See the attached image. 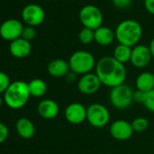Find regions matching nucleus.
<instances>
[{
    "instance_id": "obj_1",
    "label": "nucleus",
    "mask_w": 154,
    "mask_h": 154,
    "mask_svg": "<svg viewBox=\"0 0 154 154\" xmlns=\"http://www.w3.org/2000/svg\"><path fill=\"white\" fill-rule=\"evenodd\" d=\"M95 74L102 85L112 88L124 83L127 70L124 64L119 62L113 56H104L96 62Z\"/></svg>"
},
{
    "instance_id": "obj_2",
    "label": "nucleus",
    "mask_w": 154,
    "mask_h": 154,
    "mask_svg": "<svg viewBox=\"0 0 154 154\" xmlns=\"http://www.w3.org/2000/svg\"><path fill=\"white\" fill-rule=\"evenodd\" d=\"M114 32L119 43L133 48L138 44L143 36V27L136 20L126 19L117 25Z\"/></svg>"
},
{
    "instance_id": "obj_3",
    "label": "nucleus",
    "mask_w": 154,
    "mask_h": 154,
    "mask_svg": "<svg viewBox=\"0 0 154 154\" xmlns=\"http://www.w3.org/2000/svg\"><path fill=\"white\" fill-rule=\"evenodd\" d=\"M30 97L28 83L23 80H16L11 82L4 93V101L9 108L16 110L24 107Z\"/></svg>"
},
{
    "instance_id": "obj_4",
    "label": "nucleus",
    "mask_w": 154,
    "mask_h": 154,
    "mask_svg": "<svg viewBox=\"0 0 154 154\" xmlns=\"http://www.w3.org/2000/svg\"><path fill=\"white\" fill-rule=\"evenodd\" d=\"M70 70L77 75L90 73L96 66L93 55L87 51H76L69 59Z\"/></svg>"
},
{
    "instance_id": "obj_5",
    "label": "nucleus",
    "mask_w": 154,
    "mask_h": 154,
    "mask_svg": "<svg viewBox=\"0 0 154 154\" xmlns=\"http://www.w3.org/2000/svg\"><path fill=\"white\" fill-rule=\"evenodd\" d=\"M109 99L113 107L126 109L133 102V91L128 85L123 83L111 88Z\"/></svg>"
},
{
    "instance_id": "obj_6",
    "label": "nucleus",
    "mask_w": 154,
    "mask_h": 154,
    "mask_svg": "<svg viewBox=\"0 0 154 154\" xmlns=\"http://www.w3.org/2000/svg\"><path fill=\"white\" fill-rule=\"evenodd\" d=\"M79 20L84 27L96 30L103 25V15L100 8L93 5L83 6L79 12Z\"/></svg>"
},
{
    "instance_id": "obj_7",
    "label": "nucleus",
    "mask_w": 154,
    "mask_h": 154,
    "mask_svg": "<svg viewBox=\"0 0 154 154\" xmlns=\"http://www.w3.org/2000/svg\"><path fill=\"white\" fill-rule=\"evenodd\" d=\"M111 115L106 106L99 103H93L87 107L86 120L94 128H103L110 121Z\"/></svg>"
},
{
    "instance_id": "obj_8",
    "label": "nucleus",
    "mask_w": 154,
    "mask_h": 154,
    "mask_svg": "<svg viewBox=\"0 0 154 154\" xmlns=\"http://www.w3.org/2000/svg\"><path fill=\"white\" fill-rule=\"evenodd\" d=\"M45 13L37 4H29L22 10V19L29 26H38L44 21Z\"/></svg>"
},
{
    "instance_id": "obj_9",
    "label": "nucleus",
    "mask_w": 154,
    "mask_h": 154,
    "mask_svg": "<svg viewBox=\"0 0 154 154\" xmlns=\"http://www.w3.org/2000/svg\"><path fill=\"white\" fill-rule=\"evenodd\" d=\"M23 24L17 19L5 20L0 25V36L10 42L20 38L23 32Z\"/></svg>"
},
{
    "instance_id": "obj_10",
    "label": "nucleus",
    "mask_w": 154,
    "mask_h": 154,
    "mask_svg": "<svg viewBox=\"0 0 154 154\" xmlns=\"http://www.w3.org/2000/svg\"><path fill=\"white\" fill-rule=\"evenodd\" d=\"M133 133L134 131L132 124L126 120H116L110 125V134L112 137L120 142L129 140L133 136Z\"/></svg>"
},
{
    "instance_id": "obj_11",
    "label": "nucleus",
    "mask_w": 154,
    "mask_h": 154,
    "mask_svg": "<svg viewBox=\"0 0 154 154\" xmlns=\"http://www.w3.org/2000/svg\"><path fill=\"white\" fill-rule=\"evenodd\" d=\"M152 53L148 46L143 44H137L133 47L130 62L137 69L147 67L152 60Z\"/></svg>"
},
{
    "instance_id": "obj_12",
    "label": "nucleus",
    "mask_w": 154,
    "mask_h": 154,
    "mask_svg": "<svg viewBox=\"0 0 154 154\" xmlns=\"http://www.w3.org/2000/svg\"><path fill=\"white\" fill-rule=\"evenodd\" d=\"M102 86V82L95 73H87L83 75L77 83L79 92L84 95H93L96 93Z\"/></svg>"
},
{
    "instance_id": "obj_13",
    "label": "nucleus",
    "mask_w": 154,
    "mask_h": 154,
    "mask_svg": "<svg viewBox=\"0 0 154 154\" xmlns=\"http://www.w3.org/2000/svg\"><path fill=\"white\" fill-rule=\"evenodd\" d=\"M87 108L81 103H71L64 110L66 121L72 125H80L86 120Z\"/></svg>"
},
{
    "instance_id": "obj_14",
    "label": "nucleus",
    "mask_w": 154,
    "mask_h": 154,
    "mask_svg": "<svg viewBox=\"0 0 154 154\" xmlns=\"http://www.w3.org/2000/svg\"><path fill=\"white\" fill-rule=\"evenodd\" d=\"M59 106L53 99H44L39 102L37 106V112L39 116L46 120L55 118L59 114Z\"/></svg>"
},
{
    "instance_id": "obj_15",
    "label": "nucleus",
    "mask_w": 154,
    "mask_h": 154,
    "mask_svg": "<svg viewBox=\"0 0 154 154\" xmlns=\"http://www.w3.org/2000/svg\"><path fill=\"white\" fill-rule=\"evenodd\" d=\"M32 51V45L29 41L23 39L22 37L13 41L9 45L10 53L17 59H24L27 57Z\"/></svg>"
},
{
    "instance_id": "obj_16",
    "label": "nucleus",
    "mask_w": 154,
    "mask_h": 154,
    "mask_svg": "<svg viewBox=\"0 0 154 154\" xmlns=\"http://www.w3.org/2000/svg\"><path fill=\"white\" fill-rule=\"evenodd\" d=\"M69 70V62L63 59L53 60L47 66V71L49 75L54 78H63L68 74Z\"/></svg>"
},
{
    "instance_id": "obj_17",
    "label": "nucleus",
    "mask_w": 154,
    "mask_h": 154,
    "mask_svg": "<svg viewBox=\"0 0 154 154\" xmlns=\"http://www.w3.org/2000/svg\"><path fill=\"white\" fill-rule=\"evenodd\" d=\"M15 130H16L17 134L25 140L31 139L34 135V133H35L34 125L33 124L31 120L25 117H22L16 121Z\"/></svg>"
},
{
    "instance_id": "obj_18",
    "label": "nucleus",
    "mask_w": 154,
    "mask_h": 154,
    "mask_svg": "<svg viewBox=\"0 0 154 154\" xmlns=\"http://www.w3.org/2000/svg\"><path fill=\"white\" fill-rule=\"evenodd\" d=\"M115 32L107 26L102 25L94 31V42L101 46H108L113 42Z\"/></svg>"
},
{
    "instance_id": "obj_19",
    "label": "nucleus",
    "mask_w": 154,
    "mask_h": 154,
    "mask_svg": "<svg viewBox=\"0 0 154 154\" xmlns=\"http://www.w3.org/2000/svg\"><path fill=\"white\" fill-rule=\"evenodd\" d=\"M135 86L138 90L143 92L154 89V74L150 71L142 72L135 80Z\"/></svg>"
},
{
    "instance_id": "obj_20",
    "label": "nucleus",
    "mask_w": 154,
    "mask_h": 154,
    "mask_svg": "<svg viewBox=\"0 0 154 154\" xmlns=\"http://www.w3.org/2000/svg\"><path fill=\"white\" fill-rule=\"evenodd\" d=\"M29 92L31 97H41L45 95L47 91L46 83L41 79H34L28 83Z\"/></svg>"
},
{
    "instance_id": "obj_21",
    "label": "nucleus",
    "mask_w": 154,
    "mask_h": 154,
    "mask_svg": "<svg viewBox=\"0 0 154 154\" xmlns=\"http://www.w3.org/2000/svg\"><path fill=\"white\" fill-rule=\"evenodd\" d=\"M132 47H129L124 44L119 43L113 50V57L117 60L119 62L125 64L131 60V56H132Z\"/></svg>"
},
{
    "instance_id": "obj_22",
    "label": "nucleus",
    "mask_w": 154,
    "mask_h": 154,
    "mask_svg": "<svg viewBox=\"0 0 154 154\" xmlns=\"http://www.w3.org/2000/svg\"><path fill=\"white\" fill-rule=\"evenodd\" d=\"M78 38L83 44H90L94 41V30L84 27L79 32Z\"/></svg>"
},
{
    "instance_id": "obj_23",
    "label": "nucleus",
    "mask_w": 154,
    "mask_h": 154,
    "mask_svg": "<svg viewBox=\"0 0 154 154\" xmlns=\"http://www.w3.org/2000/svg\"><path fill=\"white\" fill-rule=\"evenodd\" d=\"M131 124L134 133H143L149 127V121L144 117H137Z\"/></svg>"
},
{
    "instance_id": "obj_24",
    "label": "nucleus",
    "mask_w": 154,
    "mask_h": 154,
    "mask_svg": "<svg viewBox=\"0 0 154 154\" xmlns=\"http://www.w3.org/2000/svg\"><path fill=\"white\" fill-rule=\"evenodd\" d=\"M35 36H36V31H35L34 27L29 26V25L24 26L23 32H22V35H21V37L23 39L31 42L32 40H34L35 38Z\"/></svg>"
},
{
    "instance_id": "obj_25",
    "label": "nucleus",
    "mask_w": 154,
    "mask_h": 154,
    "mask_svg": "<svg viewBox=\"0 0 154 154\" xmlns=\"http://www.w3.org/2000/svg\"><path fill=\"white\" fill-rule=\"evenodd\" d=\"M146 109H148L150 112L154 113V89L146 92L145 99L143 104Z\"/></svg>"
},
{
    "instance_id": "obj_26",
    "label": "nucleus",
    "mask_w": 154,
    "mask_h": 154,
    "mask_svg": "<svg viewBox=\"0 0 154 154\" xmlns=\"http://www.w3.org/2000/svg\"><path fill=\"white\" fill-rule=\"evenodd\" d=\"M10 84L11 82L8 75L5 74V72L0 71V95L5 92Z\"/></svg>"
},
{
    "instance_id": "obj_27",
    "label": "nucleus",
    "mask_w": 154,
    "mask_h": 154,
    "mask_svg": "<svg viewBox=\"0 0 154 154\" xmlns=\"http://www.w3.org/2000/svg\"><path fill=\"white\" fill-rule=\"evenodd\" d=\"M8 134H9V130L7 126L0 122V144L6 141Z\"/></svg>"
},
{
    "instance_id": "obj_28",
    "label": "nucleus",
    "mask_w": 154,
    "mask_h": 154,
    "mask_svg": "<svg viewBox=\"0 0 154 154\" xmlns=\"http://www.w3.org/2000/svg\"><path fill=\"white\" fill-rule=\"evenodd\" d=\"M145 96H146V92H143L138 89L136 91H133V102L143 105L145 99Z\"/></svg>"
},
{
    "instance_id": "obj_29",
    "label": "nucleus",
    "mask_w": 154,
    "mask_h": 154,
    "mask_svg": "<svg viewBox=\"0 0 154 154\" xmlns=\"http://www.w3.org/2000/svg\"><path fill=\"white\" fill-rule=\"evenodd\" d=\"M132 3V0H113V4L116 8L125 9Z\"/></svg>"
},
{
    "instance_id": "obj_30",
    "label": "nucleus",
    "mask_w": 154,
    "mask_h": 154,
    "mask_svg": "<svg viewBox=\"0 0 154 154\" xmlns=\"http://www.w3.org/2000/svg\"><path fill=\"white\" fill-rule=\"evenodd\" d=\"M144 6L148 13L154 15V0H144Z\"/></svg>"
},
{
    "instance_id": "obj_31",
    "label": "nucleus",
    "mask_w": 154,
    "mask_h": 154,
    "mask_svg": "<svg viewBox=\"0 0 154 154\" xmlns=\"http://www.w3.org/2000/svg\"><path fill=\"white\" fill-rule=\"evenodd\" d=\"M149 49H150V51H151V53H152V58L154 59V38L151 41V43H150V45H149Z\"/></svg>"
},
{
    "instance_id": "obj_32",
    "label": "nucleus",
    "mask_w": 154,
    "mask_h": 154,
    "mask_svg": "<svg viewBox=\"0 0 154 154\" xmlns=\"http://www.w3.org/2000/svg\"><path fill=\"white\" fill-rule=\"evenodd\" d=\"M2 104H3V98H2V97L0 96V107H1V106H2Z\"/></svg>"
},
{
    "instance_id": "obj_33",
    "label": "nucleus",
    "mask_w": 154,
    "mask_h": 154,
    "mask_svg": "<svg viewBox=\"0 0 154 154\" xmlns=\"http://www.w3.org/2000/svg\"><path fill=\"white\" fill-rule=\"evenodd\" d=\"M69 1H75V0H69Z\"/></svg>"
},
{
    "instance_id": "obj_34",
    "label": "nucleus",
    "mask_w": 154,
    "mask_h": 154,
    "mask_svg": "<svg viewBox=\"0 0 154 154\" xmlns=\"http://www.w3.org/2000/svg\"><path fill=\"white\" fill-rule=\"evenodd\" d=\"M105 154H114V153H105Z\"/></svg>"
}]
</instances>
